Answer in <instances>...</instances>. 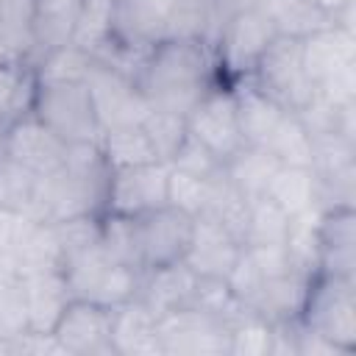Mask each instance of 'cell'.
<instances>
[{"mask_svg": "<svg viewBox=\"0 0 356 356\" xmlns=\"http://www.w3.org/2000/svg\"><path fill=\"white\" fill-rule=\"evenodd\" d=\"M142 128L159 156V161L170 164L175 150L181 147V142L186 139V117L172 114V111H161V108H150L147 117L142 120Z\"/></svg>", "mask_w": 356, "mask_h": 356, "instance_id": "32", "label": "cell"}, {"mask_svg": "<svg viewBox=\"0 0 356 356\" xmlns=\"http://www.w3.org/2000/svg\"><path fill=\"white\" fill-rule=\"evenodd\" d=\"M100 150L103 159L108 164V170L117 167H134V164H150L159 161L142 122L139 125H122V128H111L100 136Z\"/></svg>", "mask_w": 356, "mask_h": 356, "instance_id": "27", "label": "cell"}, {"mask_svg": "<svg viewBox=\"0 0 356 356\" xmlns=\"http://www.w3.org/2000/svg\"><path fill=\"white\" fill-rule=\"evenodd\" d=\"M253 6L273 22L281 36H309L334 25V19L314 0H253Z\"/></svg>", "mask_w": 356, "mask_h": 356, "instance_id": "25", "label": "cell"}, {"mask_svg": "<svg viewBox=\"0 0 356 356\" xmlns=\"http://www.w3.org/2000/svg\"><path fill=\"white\" fill-rule=\"evenodd\" d=\"M181 0H117L111 36L150 50L164 39H175Z\"/></svg>", "mask_w": 356, "mask_h": 356, "instance_id": "13", "label": "cell"}, {"mask_svg": "<svg viewBox=\"0 0 356 356\" xmlns=\"http://www.w3.org/2000/svg\"><path fill=\"white\" fill-rule=\"evenodd\" d=\"M92 56L75 44L56 47L44 53V58L36 67V81H83L86 67Z\"/></svg>", "mask_w": 356, "mask_h": 356, "instance_id": "35", "label": "cell"}, {"mask_svg": "<svg viewBox=\"0 0 356 356\" xmlns=\"http://www.w3.org/2000/svg\"><path fill=\"white\" fill-rule=\"evenodd\" d=\"M167 175H170V164L164 161L111 170L106 184L103 211L136 217L150 209L167 206Z\"/></svg>", "mask_w": 356, "mask_h": 356, "instance_id": "10", "label": "cell"}, {"mask_svg": "<svg viewBox=\"0 0 356 356\" xmlns=\"http://www.w3.org/2000/svg\"><path fill=\"white\" fill-rule=\"evenodd\" d=\"M39 175L0 153V206L28 214Z\"/></svg>", "mask_w": 356, "mask_h": 356, "instance_id": "34", "label": "cell"}, {"mask_svg": "<svg viewBox=\"0 0 356 356\" xmlns=\"http://www.w3.org/2000/svg\"><path fill=\"white\" fill-rule=\"evenodd\" d=\"M36 100V67H28L17 56L0 64V134L19 117L33 111Z\"/></svg>", "mask_w": 356, "mask_h": 356, "instance_id": "24", "label": "cell"}, {"mask_svg": "<svg viewBox=\"0 0 356 356\" xmlns=\"http://www.w3.org/2000/svg\"><path fill=\"white\" fill-rule=\"evenodd\" d=\"M273 36H275L273 22L256 6H248L222 22V28L214 39L217 64L222 67V72L228 78H234V81L245 78L253 72L256 61L261 58V53L273 42Z\"/></svg>", "mask_w": 356, "mask_h": 356, "instance_id": "8", "label": "cell"}, {"mask_svg": "<svg viewBox=\"0 0 356 356\" xmlns=\"http://www.w3.org/2000/svg\"><path fill=\"white\" fill-rule=\"evenodd\" d=\"M248 78L289 111H300L314 95V86L303 70V53L298 36L275 33Z\"/></svg>", "mask_w": 356, "mask_h": 356, "instance_id": "6", "label": "cell"}, {"mask_svg": "<svg viewBox=\"0 0 356 356\" xmlns=\"http://www.w3.org/2000/svg\"><path fill=\"white\" fill-rule=\"evenodd\" d=\"M264 150L273 153L281 164L312 167V136L295 111H286V117L281 120L278 131L273 134V139L267 142Z\"/></svg>", "mask_w": 356, "mask_h": 356, "instance_id": "29", "label": "cell"}, {"mask_svg": "<svg viewBox=\"0 0 356 356\" xmlns=\"http://www.w3.org/2000/svg\"><path fill=\"white\" fill-rule=\"evenodd\" d=\"M14 56H17V53L11 50V44H8V42H6V36L0 33V64H3V61H8V58H14Z\"/></svg>", "mask_w": 356, "mask_h": 356, "instance_id": "43", "label": "cell"}, {"mask_svg": "<svg viewBox=\"0 0 356 356\" xmlns=\"http://www.w3.org/2000/svg\"><path fill=\"white\" fill-rule=\"evenodd\" d=\"M134 220H136V239H139V256L145 273L172 261H184L192 239L195 217H189L175 206H159L145 214H136Z\"/></svg>", "mask_w": 356, "mask_h": 356, "instance_id": "11", "label": "cell"}, {"mask_svg": "<svg viewBox=\"0 0 356 356\" xmlns=\"http://www.w3.org/2000/svg\"><path fill=\"white\" fill-rule=\"evenodd\" d=\"M245 248L253 256V261H256V267L261 270L264 278H275V275H284V273L295 270L286 245H245Z\"/></svg>", "mask_w": 356, "mask_h": 356, "instance_id": "41", "label": "cell"}, {"mask_svg": "<svg viewBox=\"0 0 356 356\" xmlns=\"http://www.w3.org/2000/svg\"><path fill=\"white\" fill-rule=\"evenodd\" d=\"M25 331H28V317H25L19 278L0 275V339L14 342Z\"/></svg>", "mask_w": 356, "mask_h": 356, "instance_id": "38", "label": "cell"}, {"mask_svg": "<svg viewBox=\"0 0 356 356\" xmlns=\"http://www.w3.org/2000/svg\"><path fill=\"white\" fill-rule=\"evenodd\" d=\"M214 64L217 56L206 39H164L150 47L136 86L150 108L186 117L214 86Z\"/></svg>", "mask_w": 356, "mask_h": 356, "instance_id": "1", "label": "cell"}, {"mask_svg": "<svg viewBox=\"0 0 356 356\" xmlns=\"http://www.w3.org/2000/svg\"><path fill=\"white\" fill-rule=\"evenodd\" d=\"M170 167L181 170V172H189V175H197V178H211V175L222 167V161H220L206 145H200L195 136L186 134V139H184L181 147L175 150Z\"/></svg>", "mask_w": 356, "mask_h": 356, "instance_id": "39", "label": "cell"}, {"mask_svg": "<svg viewBox=\"0 0 356 356\" xmlns=\"http://www.w3.org/2000/svg\"><path fill=\"white\" fill-rule=\"evenodd\" d=\"M53 337L64 353H114L111 345V309L72 298L58 317Z\"/></svg>", "mask_w": 356, "mask_h": 356, "instance_id": "15", "label": "cell"}, {"mask_svg": "<svg viewBox=\"0 0 356 356\" xmlns=\"http://www.w3.org/2000/svg\"><path fill=\"white\" fill-rule=\"evenodd\" d=\"M111 345H114V353H122V356L164 353L156 317L139 298H131L111 309Z\"/></svg>", "mask_w": 356, "mask_h": 356, "instance_id": "20", "label": "cell"}, {"mask_svg": "<svg viewBox=\"0 0 356 356\" xmlns=\"http://www.w3.org/2000/svg\"><path fill=\"white\" fill-rule=\"evenodd\" d=\"M19 289H22L28 331L53 334L58 317L64 314L67 303L72 300V292L67 286L64 273L61 270H47V273L22 275L19 278Z\"/></svg>", "mask_w": 356, "mask_h": 356, "instance_id": "18", "label": "cell"}, {"mask_svg": "<svg viewBox=\"0 0 356 356\" xmlns=\"http://www.w3.org/2000/svg\"><path fill=\"white\" fill-rule=\"evenodd\" d=\"M320 273L353 278L356 273V214L353 206L323 209L317 222Z\"/></svg>", "mask_w": 356, "mask_h": 356, "instance_id": "17", "label": "cell"}, {"mask_svg": "<svg viewBox=\"0 0 356 356\" xmlns=\"http://www.w3.org/2000/svg\"><path fill=\"white\" fill-rule=\"evenodd\" d=\"M303 70L314 95L334 106H353L356 95V36L339 25H328L300 39Z\"/></svg>", "mask_w": 356, "mask_h": 356, "instance_id": "2", "label": "cell"}, {"mask_svg": "<svg viewBox=\"0 0 356 356\" xmlns=\"http://www.w3.org/2000/svg\"><path fill=\"white\" fill-rule=\"evenodd\" d=\"M242 245L228 234V228L214 220L211 214L200 211L192 222V239L184 256V264L197 275H214L225 278L234 267Z\"/></svg>", "mask_w": 356, "mask_h": 356, "instance_id": "16", "label": "cell"}, {"mask_svg": "<svg viewBox=\"0 0 356 356\" xmlns=\"http://www.w3.org/2000/svg\"><path fill=\"white\" fill-rule=\"evenodd\" d=\"M28 220H31L28 214L0 206V275H14L11 273V259H14V250L22 239V231H25Z\"/></svg>", "mask_w": 356, "mask_h": 356, "instance_id": "40", "label": "cell"}, {"mask_svg": "<svg viewBox=\"0 0 356 356\" xmlns=\"http://www.w3.org/2000/svg\"><path fill=\"white\" fill-rule=\"evenodd\" d=\"M61 273L67 278L72 298L89 300V303H97L106 309H114V306L136 298L139 286H142V273L114 261L106 253L103 242L89 245L78 253H70L61 261Z\"/></svg>", "mask_w": 356, "mask_h": 356, "instance_id": "3", "label": "cell"}, {"mask_svg": "<svg viewBox=\"0 0 356 356\" xmlns=\"http://www.w3.org/2000/svg\"><path fill=\"white\" fill-rule=\"evenodd\" d=\"M278 167H281V161L273 153H267L264 147H253V145H242L225 161V172L234 181V186L245 195V200L261 197Z\"/></svg>", "mask_w": 356, "mask_h": 356, "instance_id": "26", "label": "cell"}, {"mask_svg": "<svg viewBox=\"0 0 356 356\" xmlns=\"http://www.w3.org/2000/svg\"><path fill=\"white\" fill-rule=\"evenodd\" d=\"M353 278L317 273L309 281L300 323L337 345L342 353L356 348V289Z\"/></svg>", "mask_w": 356, "mask_h": 356, "instance_id": "4", "label": "cell"}, {"mask_svg": "<svg viewBox=\"0 0 356 356\" xmlns=\"http://www.w3.org/2000/svg\"><path fill=\"white\" fill-rule=\"evenodd\" d=\"M197 273H192L184 261H172L156 270H147L142 275V286H139V300L153 312V317H161L167 312L184 309L189 303L192 286H195Z\"/></svg>", "mask_w": 356, "mask_h": 356, "instance_id": "21", "label": "cell"}, {"mask_svg": "<svg viewBox=\"0 0 356 356\" xmlns=\"http://www.w3.org/2000/svg\"><path fill=\"white\" fill-rule=\"evenodd\" d=\"M164 353H228V325L197 309H175L156 317Z\"/></svg>", "mask_w": 356, "mask_h": 356, "instance_id": "14", "label": "cell"}, {"mask_svg": "<svg viewBox=\"0 0 356 356\" xmlns=\"http://www.w3.org/2000/svg\"><path fill=\"white\" fill-rule=\"evenodd\" d=\"M231 89L236 95V117H239V131L245 145L267 147V142L273 139V134L278 131L289 108H284L270 95H264L248 75L236 78Z\"/></svg>", "mask_w": 356, "mask_h": 356, "instance_id": "19", "label": "cell"}, {"mask_svg": "<svg viewBox=\"0 0 356 356\" xmlns=\"http://www.w3.org/2000/svg\"><path fill=\"white\" fill-rule=\"evenodd\" d=\"M100 242L106 248V253L125 264V267H134L145 275L142 270V256H139V239H136V220L134 217H125V214H108L103 217L100 222Z\"/></svg>", "mask_w": 356, "mask_h": 356, "instance_id": "31", "label": "cell"}, {"mask_svg": "<svg viewBox=\"0 0 356 356\" xmlns=\"http://www.w3.org/2000/svg\"><path fill=\"white\" fill-rule=\"evenodd\" d=\"M273 350V323L248 312L228 328V353L234 356H261Z\"/></svg>", "mask_w": 356, "mask_h": 356, "instance_id": "33", "label": "cell"}, {"mask_svg": "<svg viewBox=\"0 0 356 356\" xmlns=\"http://www.w3.org/2000/svg\"><path fill=\"white\" fill-rule=\"evenodd\" d=\"M206 197H209V181L181 172L175 167H170L167 175V206H175L181 211H186L189 217H197L206 209Z\"/></svg>", "mask_w": 356, "mask_h": 356, "instance_id": "36", "label": "cell"}, {"mask_svg": "<svg viewBox=\"0 0 356 356\" xmlns=\"http://www.w3.org/2000/svg\"><path fill=\"white\" fill-rule=\"evenodd\" d=\"M314 3H317V6H320V8H323V11H325L331 19H334V17H337V14H339L345 6H350L353 0H314Z\"/></svg>", "mask_w": 356, "mask_h": 356, "instance_id": "42", "label": "cell"}, {"mask_svg": "<svg viewBox=\"0 0 356 356\" xmlns=\"http://www.w3.org/2000/svg\"><path fill=\"white\" fill-rule=\"evenodd\" d=\"M0 153L33 175H50L64 167L67 142L31 111L0 134Z\"/></svg>", "mask_w": 356, "mask_h": 356, "instance_id": "12", "label": "cell"}, {"mask_svg": "<svg viewBox=\"0 0 356 356\" xmlns=\"http://www.w3.org/2000/svg\"><path fill=\"white\" fill-rule=\"evenodd\" d=\"M33 114L47 128H53L67 145H100V125L83 81H36Z\"/></svg>", "mask_w": 356, "mask_h": 356, "instance_id": "5", "label": "cell"}, {"mask_svg": "<svg viewBox=\"0 0 356 356\" xmlns=\"http://www.w3.org/2000/svg\"><path fill=\"white\" fill-rule=\"evenodd\" d=\"M286 217H298L314 206H320V184L312 167H289L281 164L264 192ZM323 209V206H320Z\"/></svg>", "mask_w": 356, "mask_h": 356, "instance_id": "23", "label": "cell"}, {"mask_svg": "<svg viewBox=\"0 0 356 356\" xmlns=\"http://www.w3.org/2000/svg\"><path fill=\"white\" fill-rule=\"evenodd\" d=\"M186 134L206 145L222 164L245 145L231 86H211L186 114Z\"/></svg>", "mask_w": 356, "mask_h": 356, "instance_id": "9", "label": "cell"}, {"mask_svg": "<svg viewBox=\"0 0 356 356\" xmlns=\"http://www.w3.org/2000/svg\"><path fill=\"white\" fill-rule=\"evenodd\" d=\"M225 284H228V289L234 292V298H236L239 303H245L250 312L256 309V303H259V298H261V289H264V275H261V270L256 267V261H253V256L248 253L245 245H242V250H239L234 267L228 270Z\"/></svg>", "mask_w": 356, "mask_h": 356, "instance_id": "37", "label": "cell"}, {"mask_svg": "<svg viewBox=\"0 0 356 356\" xmlns=\"http://www.w3.org/2000/svg\"><path fill=\"white\" fill-rule=\"evenodd\" d=\"M47 270H61V245L56 236V225L28 220L22 239L11 259V273L22 278V275L47 273Z\"/></svg>", "mask_w": 356, "mask_h": 356, "instance_id": "22", "label": "cell"}, {"mask_svg": "<svg viewBox=\"0 0 356 356\" xmlns=\"http://www.w3.org/2000/svg\"><path fill=\"white\" fill-rule=\"evenodd\" d=\"M289 217L267 197L248 200V236L245 245H286Z\"/></svg>", "mask_w": 356, "mask_h": 356, "instance_id": "30", "label": "cell"}, {"mask_svg": "<svg viewBox=\"0 0 356 356\" xmlns=\"http://www.w3.org/2000/svg\"><path fill=\"white\" fill-rule=\"evenodd\" d=\"M114 3L117 0H81L70 44H75V47H81V50H86L92 56L111 36Z\"/></svg>", "mask_w": 356, "mask_h": 356, "instance_id": "28", "label": "cell"}, {"mask_svg": "<svg viewBox=\"0 0 356 356\" xmlns=\"http://www.w3.org/2000/svg\"><path fill=\"white\" fill-rule=\"evenodd\" d=\"M83 83H86L89 97H92V108H95V117H97V125H100V136L111 128L139 125L150 111L142 89L134 81H128L125 75H120L117 70L100 64L97 58L89 61Z\"/></svg>", "mask_w": 356, "mask_h": 356, "instance_id": "7", "label": "cell"}]
</instances>
